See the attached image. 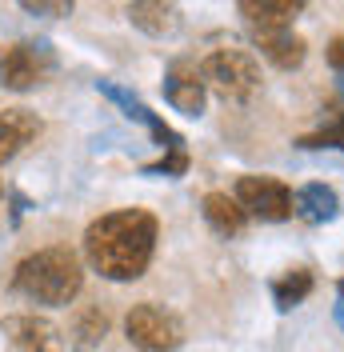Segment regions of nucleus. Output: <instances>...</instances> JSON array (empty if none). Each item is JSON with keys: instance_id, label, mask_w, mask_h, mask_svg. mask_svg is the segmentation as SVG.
<instances>
[{"instance_id": "obj_1", "label": "nucleus", "mask_w": 344, "mask_h": 352, "mask_svg": "<svg viewBox=\"0 0 344 352\" xmlns=\"http://www.w3.org/2000/svg\"><path fill=\"white\" fill-rule=\"evenodd\" d=\"M156 252V217L144 208H120L92 220L85 232V256L105 280H140Z\"/></svg>"}, {"instance_id": "obj_2", "label": "nucleus", "mask_w": 344, "mask_h": 352, "mask_svg": "<svg viewBox=\"0 0 344 352\" xmlns=\"http://www.w3.org/2000/svg\"><path fill=\"white\" fill-rule=\"evenodd\" d=\"M12 288L21 296H28V300H36V305L65 308L80 296L85 268H80V261L68 248H44V252H32V256H24L17 264Z\"/></svg>"}, {"instance_id": "obj_3", "label": "nucleus", "mask_w": 344, "mask_h": 352, "mask_svg": "<svg viewBox=\"0 0 344 352\" xmlns=\"http://www.w3.org/2000/svg\"><path fill=\"white\" fill-rule=\"evenodd\" d=\"M200 80L220 100H248L260 88V65L248 48H216L200 65Z\"/></svg>"}, {"instance_id": "obj_4", "label": "nucleus", "mask_w": 344, "mask_h": 352, "mask_svg": "<svg viewBox=\"0 0 344 352\" xmlns=\"http://www.w3.org/2000/svg\"><path fill=\"white\" fill-rule=\"evenodd\" d=\"M52 72H56V52L44 41H17L0 48V88H8V92H28V88L44 85Z\"/></svg>"}, {"instance_id": "obj_5", "label": "nucleus", "mask_w": 344, "mask_h": 352, "mask_svg": "<svg viewBox=\"0 0 344 352\" xmlns=\"http://www.w3.org/2000/svg\"><path fill=\"white\" fill-rule=\"evenodd\" d=\"M125 332L140 352H172L184 344V324L176 320V312L152 305V300L132 305V312L125 316Z\"/></svg>"}, {"instance_id": "obj_6", "label": "nucleus", "mask_w": 344, "mask_h": 352, "mask_svg": "<svg viewBox=\"0 0 344 352\" xmlns=\"http://www.w3.org/2000/svg\"><path fill=\"white\" fill-rule=\"evenodd\" d=\"M233 200L248 217H260V220L292 217V192H288V184H280L277 176H240Z\"/></svg>"}, {"instance_id": "obj_7", "label": "nucleus", "mask_w": 344, "mask_h": 352, "mask_svg": "<svg viewBox=\"0 0 344 352\" xmlns=\"http://www.w3.org/2000/svg\"><path fill=\"white\" fill-rule=\"evenodd\" d=\"M96 92H100V96H108L112 104H120L129 120H140V124H144V129L152 132V140H156L160 148H169V153H176V148H184L180 132H172L169 124H164V120L156 116V112H149V104H144V100H136V96H132L129 88L112 85V80H96Z\"/></svg>"}, {"instance_id": "obj_8", "label": "nucleus", "mask_w": 344, "mask_h": 352, "mask_svg": "<svg viewBox=\"0 0 344 352\" xmlns=\"http://www.w3.org/2000/svg\"><path fill=\"white\" fill-rule=\"evenodd\" d=\"M164 100L176 112H184V116H200L204 100H208V88L200 80V68L189 65V60H176L164 72Z\"/></svg>"}, {"instance_id": "obj_9", "label": "nucleus", "mask_w": 344, "mask_h": 352, "mask_svg": "<svg viewBox=\"0 0 344 352\" xmlns=\"http://www.w3.org/2000/svg\"><path fill=\"white\" fill-rule=\"evenodd\" d=\"M4 336L21 352H65V336L44 316H4Z\"/></svg>"}, {"instance_id": "obj_10", "label": "nucleus", "mask_w": 344, "mask_h": 352, "mask_svg": "<svg viewBox=\"0 0 344 352\" xmlns=\"http://www.w3.org/2000/svg\"><path fill=\"white\" fill-rule=\"evenodd\" d=\"M125 16H129L132 28H140L144 36H156V41L176 36L180 24H184L176 0H132L129 8H125Z\"/></svg>"}, {"instance_id": "obj_11", "label": "nucleus", "mask_w": 344, "mask_h": 352, "mask_svg": "<svg viewBox=\"0 0 344 352\" xmlns=\"http://www.w3.org/2000/svg\"><path fill=\"white\" fill-rule=\"evenodd\" d=\"M252 44L260 48L264 60H272L277 68H301L304 56H308V44H304L301 32L292 28H264V32H252Z\"/></svg>"}, {"instance_id": "obj_12", "label": "nucleus", "mask_w": 344, "mask_h": 352, "mask_svg": "<svg viewBox=\"0 0 344 352\" xmlns=\"http://www.w3.org/2000/svg\"><path fill=\"white\" fill-rule=\"evenodd\" d=\"M308 0H237L240 16L248 21L252 32H264V28H292V21L304 12Z\"/></svg>"}, {"instance_id": "obj_13", "label": "nucleus", "mask_w": 344, "mask_h": 352, "mask_svg": "<svg viewBox=\"0 0 344 352\" xmlns=\"http://www.w3.org/2000/svg\"><path fill=\"white\" fill-rule=\"evenodd\" d=\"M41 136V116L28 109H4L0 112V164H8L17 153H24Z\"/></svg>"}, {"instance_id": "obj_14", "label": "nucleus", "mask_w": 344, "mask_h": 352, "mask_svg": "<svg viewBox=\"0 0 344 352\" xmlns=\"http://www.w3.org/2000/svg\"><path fill=\"white\" fill-rule=\"evenodd\" d=\"M292 212L308 224H328L341 217V197L328 184H304L292 192Z\"/></svg>"}, {"instance_id": "obj_15", "label": "nucleus", "mask_w": 344, "mask_h": 352, "mask_svg": "<svg viewBox=\"0 0 344 352\" xmlns=\"http://www.w3.org/2000/svg\"><path fill=\"white\" fill-rule=\"evenodd\" d=\"M200 212H204V220L213 224L220 236H237V232H244V224H248V212L228 192H208L204 204H200Z\"/></svg>"}, {"instance_id": "obj_16", "label": "nucleus", "mask_w": 344, "mask_h": 352, "mask_svg": "<svg viewBox=\"0 0 344 352\" xmlns=\"http://www.w3.org/2000/svg\"><path fill=\"white\" fill-rule=\"evenodd\" d=\"M308 292H312V272H308V268H292V272H284L280 280H272V300H277L280 312L297 308Z\"/></svg>"}, {"instance_id": "obj_17", "label": "nucleus", "mask_w": 344, "mask_h": 352, "mask_svg": "<svg viewBox=\"0 0 344 352\" xmlns=\"http://www.w3.org/2000/svg\"><path fill=\"white\" fill-rule=\"evenodd\" d=\"M301 148H341L344 153V104L328 112V124H321V132L301 136Z\"/></svg>"}, {"instance_id": "obj_18", "label": "nucleus", "mask_w": 344, "mask_h": 352, "mask_svg": "<svg viewBox=\"0 0 344 352\" xmlns=\"http://www.w3.org/2000/svg\"><path fill=\"white\" fill-rule=\"evenodd\" d=\"M105 332H108V316L92 308V312L80 316V324H76V336H80L76 344H80V349H92V344H100V340H105Z\"/></svg>"}, {"instance_id": "obj_19", "label": "nucleus", "mask_w": 344, "mask_h": 352, "mask_svg": "<svg viewBox=\"0 0 344 352\" xmlns=\"http://www.w3.org/2000/svg\"><path fill=\"white\" fill-rule=\"evenodd\" d=\"M180 173H189V156H184V148L169 153L164 160H156V164H144V176H180Z\"/></svg>"}, {"instance_id": "obj_20", "label": "nucleus", "mask_w": 344, "mask_h": 352, "mask_svg": "<svg viewBox=\"0 0 344 352\" xmlns=\"http://www.w3.org/2000/svg\"><path fill=\"white\" fill-rule=\"evenodd\" d=\"M21 8L32 16H68L76 8V0H21Z\"/></svg>"}, {"instance_id": "obj_21", "label": "nucleus", "mask_w": 344, "mask_h": 352, "mask_svg": "<svg viewBox=\"0 0 344 352\" xmlns=\"http://www.w3.org/2000/svg\"><path fill=\"white\" fill-rule=\"evenodd\" d=\"M328 65H332V68L344 76V36H336V41L328 44Z\"/></svg>"}, {"instance_id": "obj_22", "label": "nucleus", "mask_w": 344, "mask_h": 352, "mask_svg": "<svg viewBox=\"0 0 344 352\" xmlns=\"http://www.w3.org/2000/svg\"><path fill=\"white\" fill-rule=\"evenodd\" d=\"M336 324H341V332H344V300L336 305Z\"/></svg>"}, {"instance_id": "obj_23", "label": "nucleus", "mask_w": 344, "mask_h": 352, "mask_svg": "<svg viewBox=\"0 0 344 352\" xmlns=\"http://www.w3.org/2000/svg\"><path fill=\"white\" fill-rule=\"evenodd\" d=\"M336 292H341V300H344V280H341V285H336Z\"/></svg>"}, {"instance_id": "obj_24", "label": "nucleus", "mask_w": 344, "mask_h": 352, "mask_svg": "<svg viewBox=\"0 0 344 352\" xmlns=\"http://www.w3.org/2000/svg\"><path fill=\"white\" fill-rule=\"evenodd\" d=\"M341 100H344V76H341Z\"/></svg>"}, {"instance_id": "obj_25", "label": "nucleus", "mask_w": 344, "mask_h": 352, "mask_svg": "<svg viewBox=\"0 0 344 352\" xmlns=\"http://www.w3.org/2000/svg\"><path fill=\"white\" fill-rule=\"evenodd\" d=\"M0 197H4V188H0Z\"/></svg>"}]
</instances>
